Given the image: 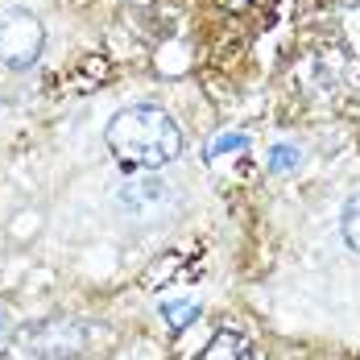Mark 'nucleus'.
I'll list each match as a JSON object with an SVG mask.
<instances>
[{"label": "nucleus", "mask_w": 360, "mask_h": 360, "mask_svg": "<svg viewBox=\"0 0 360 360\" xmlns=\"http://www.w3.org/2000/svg\"><path fill=\"white\" fill-rule=\"evenodd\" d=\"M104 145L124 174H153V170H166L182 153V129L166 108L133 104L108 120Z\"/></svg>", "instance_id": "f257e3e1"}, {"label": "nucleus", "mask_w": 360, "mask_h": 360, "mask_svg": "<svg viewBox=\"0 0 360 360\" xmlns=\"http://www.w3.org/2000/svg\"><path fill=\"white\" fill-rule=\"evenodd\" d=\"M116 207H120V216H129L133 224H158V219L170 216V207H174V186L162 179L158 170L153 174H129V182L116 191Z\"/></svg>", "instance_id": "f03ea898"}, {"label": "nucleus", "mask_w": 360, "mask_h": 360, "mask_svg": "<svg viewBox=\"0 0 360 360\" xmlns=\"http://www.w3.org/2000/svg\"><path fill=\"white\" fill-rule=\"evenodd\" d=\"M41 50H46V25L34 13L13 8V13L0 17V67L25 71L41 58Z\"/></svg>", "instance_id": "7ed1b4c3"}, {"label": "nucleus", "mask_w": 360, "mask_h": 360, "mask_svg": "<svg viewBox=\"0 0 360 360\" xmlns=\"http://www.w3.org/2000/svg\"><path fill=\"white\" fill-rule=\"evenodd\" d=\"M21 344L34 352L41 344H54V360H63L67 352H75L83 344V331L79 323H63V319H50V323H37V327H25L21 331Z\"/></svg>", "instance_id": "20e7f679"}, {"label": "nucleus", "mask_w": 360, "mask_h": 360, "mask_svg": "<svg viewBox=\"0 0 360 360\" xmlns=\"http://www.w3.org/2000/svg\"><path fill=\"white\" fill-rule=\"evenodd\" d=\"M199 360H252V344L240 335V331L224 327V331L212 335V344L199 352Z\"/></svg>", "instance_id": "39448f33"}, {"label": "nucleus", "mask_w": 360, "mask_h": 360, "mask_svg": "<svg viewBox=\"0 0 360 360\" xmlns=\"http://www.w3.org/2000/svg\"><path fill=\"white\" fill-rule=\"evenodd\" d=\"M340 228H344V240H348V249L360 257V195H352V199L344 203V219H340Z\"/></svg>", "instance_id": "423d86ee"}, {"label": "nucleus", "mask_w": 360, "mask_h": 360, "mask_svg": "<svg viewBox=\"0 0 360 360\" xmlns=\"http://www.w3.org/2000/svg\"><path fill=\"white\" fill-rule=\"evenodd\" d=\"M162 315H166V323L174 327V331H182V327L199 315V307H195V302H166V307H162Z\"/></svg>", "instance_id": "0eeeda50"}, {"label": "nucleus", "mask_w": 360, "mask_h": 360, "mask_svg": "<svg viewBox=\"0 0 360 360\" xmlns=\"http://www.w3.org/2000/svg\"><path fill=\"white\" fill-rule=\"evenodd\" d=\"M13 335H17V327H13V315H8V311L0 307V352H4L8 344H13Z\"/></svg>", "instance_id": "6e6552de"}]
</instances>
